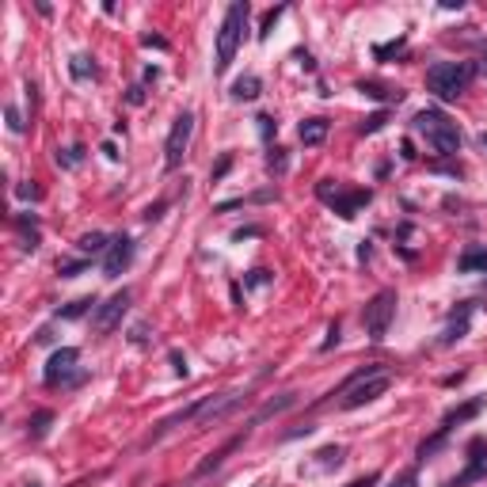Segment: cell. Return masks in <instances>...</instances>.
Listing matches in <instances>:
<instances>
[{
  "mask_svg": "<svg viewBox=\"0 0 487 487\" xmlns=\"http://www.w3.org/2000/svg\"><path fill=\"white\" fill-rule=\"evenodd\" d=\"M248 15H251V8L244 4V0H232V4L225 8V19H221V27H217V61H214L217 77L229 72L232 58H237V50L244 42V31H248Z\"/></svg>",
  "mask_w": 487,
  "mask_h": 487,
  "instance_id": "obj_1",
  "label": "cell"
},
{
  "mask_svg": "<svg viewBox=\"0 0 487 487\" xmlns=\"http://www.w3.org/2000/svg\"><path fill=\"white\" fill-rule=\"evenodd\" d=\"M472 77H476V61H438V65L426 69V88L438 95V99L453 103L468 92Z\"/></svg>",
  "mask_w": 487,
  "mask_h": 487,
  "instance_id": "obj_2",
  "label": "cell"
},
{
  "mask_svg": "<svg viewBox=\"0 0 487 487\" xmlns=\"http://www.w3.org/2000/svg\"><path fill=\"white\" fill-rule=\"evenodd\" d=\"M415 134L426 137V145L438 152V157H457V152H461L457 122H449L442 111H434V107H426V111H419V115H415Z\"/></svg>",
  "mask_w": 487,
  "mask_h": 487,
  "instance_id": "obj_3",
  "label": "cell"
},
{
  "mask_svg": "<svg viewBox=\"0 0 487 487\" xmlns=\"http://www.w3.org/2000/svg\"><path fill=\"white\" fill-rule=\"evenodd\" d=\"M392 316H396V289H381L377 297H369V305L362 308V324L373 343H385L388 328H392Z\"/></svg>",
  "mask_w": 487,
  "mask_h": 487,
  "instance_id": "obj_4",
  "label": "cell"
},
{
  "mask_svg": "<svg viewBox=\"0 0 487 487\" xmlns=\"http://www.w3.org/2000/svg\"><path fill=\"white\" fill-rule=\"evenodd\" d=\"M316 194H320V198L328 202V206L335 209L339 217H346V221H351V217L358 214L362 206H369V198H373L369 191H362V186H358V191H343V186H331V179H324L320 186H316Z\"/></svg>",
  "mask_w": 487,
  "mask_h": 487,
  "instance_id": "obj_5",
  "label": "cell"
},
{
  "mask_svg": "<svg viewBox=\"0 0 487 487\" xmlns=\"http://www.w3.org/2000/svg\"><path fill=\"white\" fill-rule=\"evenodd\" d=\"M191 134H194V115L183 111L179 118L172 122V134H168V145H164V172H175L186 157V145H191Z\"/></svg>",
  "mask_w": 487,
  "mask_h": 487,
  "instance_id": "obj_6",
  "label": "cell"
},
{
  "mask_svg": "<svg viewBox=\"0 0 487 487\" xmlns=\"http://www.w3.org/2000/svg\"><path fill=\"white\" fill-rule=\"evenodd\" d=\"M77 362H80L77 346H61V351L50 358V365H46V373H42L46 385H80L84 373H72V369H77Z\"/></svg>",
  "mask_w": 487,
  "mask_h": 487,
  "instance_id": "obj_7",
  "label": "cell"
},
{
  "mask_svg": "<svg viewBox=\"0 0 487 487\" xmlns=\"http://www.w3.org/2000/svg\"><path fill=\"white\" fill-rule=\"evenodd\" d=\"M484 476H487V442L484 438H472L468 442V468L461 476H453L445 487H468V484L484 480Z\"/></svg>",
  "mask_w": 487,
  "mask_h": 487,
  "instance_id": "obj_8",
  "label": "cell"
},
{
  "mask_svg": "<svg viewBox=\"0 0 487 487\" xmlns=\"http://www.w3.org/2000/svg\"><path fill=\"white\" fill-rule=\"evenodd\" d=\"M126 308H129V289H122V294L107 297V301L95 308V331H99V335H111V331H115L118 324H122Z\"/></svg>",
  "mask_w": 487,
  "mask_h": 487,
  "instance_id": "obj_9",
  "label": "cell"
},
{
  "mask_svg": "<svg viewBox=\"0 0 487 487\" xmlns=\"http://www.w3.org/2000/svg\"><path fill=\"white\" fill-rule=\"evenodd\" d=\"M129 263H134V240H129V237H115V240H111V248L103 251V274H107V278H118Z\"/></svg>",
  "mask_w": 487,
  "mask_h": 487,
  "instance_id": "obj_10",
  "label": "cell"
},
{
  "mask_svg": "<svg viewBox=\"0 0 487 487\" xmlns=\"http://www.w3.org/2000/svg\"><path fill=\"white\" fill-rule=\"evenodd\" d=\"M472 308H476L472 301H465V305H461L457 312H453L449 328L442 331V339H438V343H442V346H453L457 339H465V335H468V320H472Z\"/></svg>",
  "mask_w": 487,
  "mask_h": 487,
  "instance_id": "obj_11",
  "label": "cell"
},
{
  "mask_svg": "<svg viewBox=\"0 0 487 487\" xmlns=\"http://www.w3.org/2000/svg\"><path fill=\"white\" fill-rule=\"evenodd\" d=\"M480 411H484V400H468V404H461V408L445 411V419H442V426H438V434L449 438L453 426H461V423H468V419H476Z\"/></svg>",
  "mask_w": 487,
  "mask_h": 487,
  "instance_id": "obj_12",
  "label": "cell"
},
{
  "mask_svg": "<svg viewBox=\"0 0 487 487\" xmlns=\"http://www.w3.org/2000/svg\"><path fill=\"white\" fill-rule=\"evenodd\" d=\"M244 438H248V430H244V434H237V438H229V442H225V445H221V449H217V453H209V457L202 461V465L194 468V472H198V476H209V472H214V468H221V465H225V457H229V453L237 449V445H244Z\"/></svg>",
  "mask_w": 487,
  "mask_h": 487,
  "instance_id": "obj_13",
  "label": "cell"
},
{
  "mask_svg": "<svg viewBox=\"0 0 487 487\" xmlns=\"http://www.w3.org/2000/svg\"><path fill=\"white\" fill-rule=\"evenodd\" d=\"M297 137H301L305 145H320L324 137H328V118H305L301 126H297Z\"/></svg>",
  "mask_w": 487,
  "mask_h": 487,
  "instance_id": "obj_14",
  "label": "cell"
},
{
  "mask_svg": "<svg viewBox=\"0 0 487 487\" xmlns=\"http://www.w3.org/2000/svg\"><path fill=\"white\" fill-rule=\"evenodd\" d=\"M358 92L369 95V99H385V103H400V99H404L400 88H385V84H377V80H362Z\"/></svg>",
  "mask_w": 487,
  "mask_h": 487,
  "instance_id": "obj_15",
  "label": "cell"
},
{
  "mask_svg": "<svg viewBox=\"0 0 487 487\" xmlns=\"http://www.w3.org/2000/svg\"><path fill=\"white\" fill-rule=\"evenodd\" d=\"M457 271H461V274H472V271H487V248H468L465 255L457 259Z\"/></svg>",
  "mask_w": 487,
  "mask_h": 487,
  "instance_id": "obj_16",
  "label": "cell"
},
{
  "mask_svg": "<svg viewBox=\"0 0 487 487\" xmlns=\"http://www.w3.org/2000/svg\"><path fill=\"white\" fill-rule=\"evenodd\" d=\"M263 95V80L259 77H240L232 84V99H259Z\"/></svg>",
  "mask_w": 487,
  "mask_h": 487,
  "instance_id": "obj_17",
  "label": "cell"
},
{
  "mask_svg": "<svg viewBox=\"0 0 487 487\" xmlns=\"http://www.w3.org/2000/svg\"><path fill=\"white\" fill-rule=\"evenodd\" d=\"M77 248L84 251V259H88V255H99V251H107V248H111V240L103 237V232H84V237L77 240Z\"/></svg>",
  "mask_w": 487,
  "mask_h": 487,
  "instance_id": "obj_18",
  "label": "cell"
},
{
  "mask_svg": "<svg viewBox=\"0 0 487 487\" xmlns=\"http://www.w3.org/2000/svg\"><path fill=\"white\" fill-rule=\"evenodd\" d=\"M92 308H95V297H80V301H72V305L58 308V320H80V316L92 312Z\"/></svg>",
  "mask_w": 487,
  "mask_h": 487,
  "instance_id": "obj_19",
  "label": "cell"
},
{
  "mask_svg": "<svg viewBox=\"0 0 487 487\" xmlns=\"http://www.w3.org/2000/svg\"><path fill=\"white\" fill-rule=\"evenodd\" d=\"M69 72L77 80H88V77H95V65H92V58H84V54H77V58L69 61Z\"/></svg>",
  "mask_w": 487,
  "mask_h": 487,
  "instance_id": "obj_20",
  "label": "cell"
},
{
  "mask_svg": "<svg viewBox=\"0 0 487 487\" xmlns=\"http://www.w3.org/2000/svg\"><path fill=\"white\" fill-rule=\"evenodd\" d=\"M50 423H54V411H35V419L27 423L31 438H46V430H50Z\"/></svg>",
  "mask_w": 487,
  "mask_h": 487,
  "instance_id": "obj_21",
  "label": "cell"
},
{
  "mask_svg": "<svg viewBox=\"0 0 487 487\" xmlns=\"http://www.w3.org/2000/svg\"><path fill=\"white\" fill-rule=\"evenodd\" d=\"M286 15V4H278V8H271V12L263 15V23H259V38H271V31H274V23Z\"/></svg>",
  "mask_w": 487,
  "mask_h": 487,
  "instance_id": "obj_22",
  "label": "cell"
},
{
  "mask_svg": "<svg viewBox=\"0 0 487 487\" xmlns=\"http://www.w3.org/2000/svg\"><path fill=\"white\" fill-rule=\"evenodd\" d=\"M404 46H408V38L400 35L396 42H388V46H373V58H377V61H385V58H392V54H400Z\"/></svg>",
  "mask_w": 487,
  "mask_h": 487,
  "instance_id": "obj_23",
  "label": "cell"
},
{
  "mask_svg": "<svg viewBox=\"0 0 487 487\" xmlns=\"http://www.w3.org/2000/svg\"><path fill=\"white\" fill-rule=\"evenodd\" d=\"M80 160H84V145H72V149L58 152V164L61 168H72V164H80Z\"/></svg>",
  "mask_w": 487,
  "mask_h": 487,
  "instance_id": "obj_24",
  "label": "cell"
},
{
  "mask_svg": "<svg viewBox=\"0 0 487 487\" xmlns=\"http://www.w3.org/2000/svg\"><path fill=\"white\" fill-rule=\"evenodd\" d=\"M266 168H271V172L274 175H282V172H286V149H271V157H266Z\"/></svg>",
  "mask_w": 487,
  "mask_h": 487,
  "instance_id": "obj_25",
  "label": "cell"
},
{
  "mask_svg": "<svg viewBox=\"0 0 487 487\" xmlns=\"http://www.w3.org/2000/svg\"><path fill=\"white\" fill-rule=\"evenodd\" d=\"M229 168H232V152H225V157H221V160H217V164H214V172H209V179H214V183H221L225 175H229Z\"/></svg>",
  "mask_w": 487,
  "mask_h": 487,
  "instance_id": "obj_26",
  "label": "cell"
},
{
  "mask_svg": "<svg viewBox=\"0 0 487 487\" xmlns=\"http://www.w3.org/2000/svg\"><path fill=\"white\" fill-rule=\"evenodd\" d=\"M80 271H88V259H72V263H58V274H65V278H77Z\"/></svg>",
  "mask_w": 487,
  "mask_h": 487,
  "instance_id": "obj_27",
  "label": "cell"
},
{
  "mask_svg": "<svg viewBox=\"0 0 487 487\" xmlns=\"http://www.w3.org/2000/svg\"><path fill=\"white\" fill-rule=\"evenodd\" d=\"M385 122H388V111H377V115H369V118L362 122V134H377Z\"/></svg>",
  "mask_w": 487,
  "mask_h": 487,
  "instance_id": "obj_28",
  "label": "cell"
},
{
  "mask_svg": "<svg viewBox=\"0 0 487 487\" xmlns=\"http://www.w3.org/2000/svg\"><path fill=\"white\" fill-rule=\"evenodd\" d=\"M271 278H274V274L266 271V266H255V271H248V286H266Z\"/></svg>",
  "mask_w": 487,
  "mask_h": 487,
  "instance_id": "obj_29",
  "label": "cell"
},
{
  "mask_svg": "<svg viewBox=\"0 0 487 487\" xmlns=\"http://www.w3.org/2000/svg\"><path fill=\"white\" fill-rule=\"evenodd\" d=\"M15 194H19V198L38 202V198H42V186H35V183H19V186H15Z\"/></svg>",
  "mask_w": 487,
  "mask_h": 487,
  "instance_id": "obj_30",
  "label": "cell"
},
{
  "mask_svg": "<svg viewBox=\"0 0 487 487\" xmlns=\"http://www.w3.org/2000/svg\"><path fill=\"white\" fill-rule=\"evenodd\" d=\"M4 118H8V129H12V134H23V118H19L15 107H4Z\"/></svg>",
  "mask_w": 487,
  "mask_h": 487,
  "instance_id": "obj_31",
  "label": "cell"
},
{
  "mask_svg": "<svg viewBox=\"0 0 487 487\" xmlns=\"http://www.w3.org/2000/svg\"><path fill=\"white\" fill-rule=\"evenodd\" d=\"M316 457H324V465H339V461H343V449H339V445H328V449H320Z\"/></svg>",
  "mask_w": 487,
  "mask_h": 487,
  "instance_id": "obj_32",
  "label": "cell"
},
{
  "mask_svg": "<svg viewBox=\"0 0 487 487\" xmlns=\"http://www.w3.org/2000/svg\"><path fill=\"white\" fill-rule=\"evenodd\" d=\"M255 122H259V129H263V137H266V141H271V134H278V122H274L271 115H259Z\"/></svg>",
  "mask_w": 487,
  "mask_h": 487,
  "instance_id": "obj_33",
  "label": "cell"
},
{
  "mask_svg": "<svg viewBox=\"0 0 487 487\" xmlns=\"http://www.w3.org/2000/svg\"><path fill=\"white\" fill-rule=\"evenodd\" d=\"M392 487H419V476H415V468L400 472V480H392Z\"/></svg>",
  "mask_w": 487,
  "mask_h": 487,
  "instance_id": "obj_34",
  "label": "cell"
},
{
  "mask_svg": "<svg viewBox=\"0 0 487 487\" xmlns=\"http://www.w3.org/2000/svg\"><path fill=\"white\" fill-rule=\"evenodd\" d=\"M377 480H381L377 472H365V476H358V480H351L346 487H377Z\"/></svg>",
  "mask_w": 487,
  "mask_h": 487,
  "instance_id": "obj_35",
  "label": "cell"
},
{
  "mask_svg": "<svg viewBox=\"0 0 487 487\" xmlns=\"http://www.w3.org/2000/svg\"><path fill=\"white\" fill-rule=\"evenodd\" d=\"M126 99H129V107H141V103H145V88H141V84H134Z\"/></svg>",
  "mask_w": 487,
  "mask_h": 487,
  "instance_id": "obj_36",
  "label": "cell"
},
{
  "mask_svg": "<svg viewBox=\"0 0 487 487\" xmlns=\"http://www.w3.org/2000/svg\"><path fill=\"white\" fill-rule=\"evenodd\" d=\"M168 358H172L175 373H179V377H186V358H183V354H179V351H172V354H168Z\"/></svg>",
  "mask_w": 487,
  "mask_h": 487,
  "instance_id": "obj_37",
  "label": "cell"
},
{
  "mask_svg": "<svg viewBox=\"0 0 487 487\" xmlns=\"http://www.w3.org/2000/svg\"><path fill=\"white\" fill-rule=\"evenodd\" d=\"M339 343V320L335 324H331V328H328V339H324V351H331V346H335Z\"/></svg>",
  "mask_w": 487,
  "mask_h": 487,
  "instance_id": "obj_38",
  "label": "cell"
},
{
  "mask_svg": "<svg viewBox=\"0 0 487 487\" xmlns=\"http://www.w3.org/2000/svg\"><path fill=\"white\" fill-rule=\"evenodd\" d=\"M141 42L145 46H157V50H168V38H160V35H145Z\"/></svg>",
  "mask_w": 487,
  "mask_h": 487,
  "instance_id": "obj_39",
  "label": "cell"
},
{
  "mask_svg": "<svg viewBox=\"0 0 487 487\" xmlns=\"http://www.w3.org/2000/svg\"><path fill=\"white\" fill-rule=\"evenodd\" d=\"M434 172H445V175H461V164H430Z\"/></svg>",
  "mask_w": 487,
  "mask_h": 487,
  "instance_id": "obj_40",
  "label": "cell"
},
{
  "mask_svg": "<svg viewBox=\"0 0 487 487\" xmlns=\"http://www.w3.org/2000/svg\"><path fill=\"white\" fill-rule=\"evenodd\" d=\"M160 214H164V202H157V206H149V209H145V221H157Z\"/></svg>",
  "mask_w": 487,
  "mask_h": 487,
  "instance_id": "obj_41",
  "label": "cell"
},
{
  "mask_svg": "<svg viewBox=\"0 0 487 487\" xmlns=\"http://www.w3.org/2000/svg\"><path fill=\"white\" fill-rule=\"evenodd\" d=\"M297 61H301V69H308V72H316V61H312V58H308V54H305V50H297Z\"/></svg>",
  "mask_w": 487,
  "mask_h": 487,
  "instance_id": "obj_42",
  "label": "cell"
},
{
  "mask_svg": "<svg viewBox=\"0 0 487 487\" xmlns=\"http://www.w3.org/2000/svg\"><path fill=\"white\" fill-rule=\"evenodd\" d=\"M50 339H54V331H50V328H42V331L35 335V343H50Z\"/></svg>",
  "mask_w": 487,
  "mask_h": 487,
  "instance_id": "obj_43",
  "label": "cell"
},
{
  "mask_svg": "<svg viewBox=\"0 0 487 487\" xmlns=\"http://www.w3.org/2000/svg\"><path fill=\"white\" fill-rule=\"evenodd\" d=\"M129 339H134V343H145V324H137V328H134V335H129Z\"/></svg>",
  "mask_w": 487,
  "mask_h": 487,
  "instance_id": "obj_44",
  "label": "cell"
},
{
  "mask_svg": "<svg viewBox=\"0 0 487 487\" xmlns=\"http://www.w3.org/2000/svg\"><path fill=\"white\" fill-rule=\"evenodd\" d=\"M480 141H484V149H487V134H484V137H480Z\"/></svg>",
  "mask_w": 487,
  "mask_h": 487,
  "instance_id": "obj_45",
  "label": "cell"
},
{
  "mask_svg": "<svg viewBox=\"0 0 487 487\" xmlns=\"http://www.w3.org/2000/svg\"><path fill=\"white\" fill-rule=\"evenodd\" d=\"M31 487H38V484H31Z\"/></svg>",
  "mask_w": 487,
  "mask_h": 487,
  "instance_id": "obj_46",
  "label": "cell"
}]
</instances>
